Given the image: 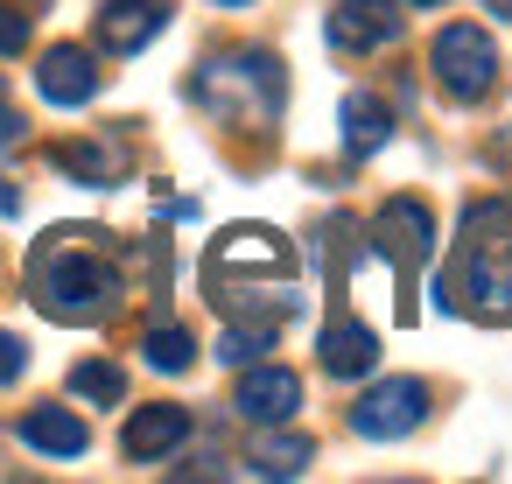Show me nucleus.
I'll use <instances>...</instances> for the list:
<instances>
[{
    "mask_svg": "<svg viewBox=\"0 0 512 484\" xmlns=\"http://www.w3.org/2000/svg\"><path fill=\"white\" fill-rule=\"evenodd\" d=\"M22 141V113L15 106H0V148H15Z\"/></svg>",
    "mask_w": 512,
    "mask_h": 484,
    "instance_id": "23",
    "label": "nucleus"
},
{
    "mask_svg": "<svg viewBox=\"0 0 512 484\" xmlns=\"http://www.w3.org/2000/svg\"><path fill=\"white\" fill-rule=\"evenodd\" d=\"M15 50H29V15L0 8V57H15Z\"/></svg>",
    "mask_w": 512,
    "mask_h": 484,
    "instance_id": "21",
    "label": "nucleus"
},
{
    "mask_svg": "<svg viewBox=\"0 0 512 484\" xmlns=\"http://www.w3.org/2000/svg\"><path fill=\"white\" fill-rule=\"evenodd\" d=\"M29 295L50 323H106L127 302L120 246L99 225H57L29 253Z\"/></svg>",
    "mask_w": 512,
    "mask_h": 484,
    "instance_id": "1",
    "label": "nucleus"
},
{
    "mask_svg": "<svg viewBox=\"0 0 512 484\" xmlns=\"http://www.w3.org/2000/svg\"><path fill=\"white\" fill-rule=\"evenodd\" d=\"M463 246L484 260H512V197H477L463 211Z\"/></svg>",
    "mask_w": 512,
    "mask_h": 484,
    "instance_id": "15",
    "label": "nucleus"
},
{
    "mask_svg": "<svg viewBox=\"0 0 512 484\" xmlns=\"http://www.w3.org/2000/svg\"><path fill=\"white\" fill-rule=\"evenodd\" d=\"M491 155H498V162H512V120H505V134L491 141Z\"/></svg>",
    "mask_w": 512,
    "mask_h": 484,
    "instance_id": "24",
    "label": "nucleus"
},
{
    "mask_svg": "<svg viewBox=\"0 0 512 484\" xmlns=\"http://www.w3.org/2000/svg\"><path fill=\"white\" fill-rule=\"evenodd\" d=\"M232 407H239L246 421H260V428H281V421H295V407H302V379H295L288 365H246Z\"/></svg>",
    "mask_w": 512,
    "mask_h": 484,
    "instance_id": "9",
    "label": "nucleus"
},
{
    "mask_svg": "<svg viewBox=\"0 0 512 484\" xmlns=\"http://www.w3.org/2000/svg\"><path fill=\"white\" fill-rule=\"evenodd\" d=\"M218 8H253V0H218Z\"/></svg>",
    "mask_w": 512,
    "mask_h": 484,
    "instance_id": "26",
    "label": "nucleus"
},
{
    "mask_svg": "<svg viewBox=\"0 0 512 484\" xmlns=\"http://www.w3.org/2000/svg\"><path fill=\"white\" fill-rule=\"evenodd\" d=\"M0 211H8V218H15V211H22V197H15V190H8V183H0Z\"/></svg>",
    "mask_w": 512,
    "mask_h": 484,
    "instance_id": "25",
    "label": "nucleus"
},
{
    "mask_svg": "<svg viewBox=\"0 0 512 484\" xmlns=\"http://www.w3.org/2000/svg\"><path fill=\"white\" fill-rule=\"evenodd\" d=\"M309 456H316L309 435H267V442H253V470L260 477H302Z\"/></svg>",
    "mask_w": 512,
    "mask_h": 484,
    "instance_id": "18",
    "label": "nucleus"
},
{
    "mask_svg": "<svg viewBox=\"0 0 512 484\" xmlns=\"http://www.w3.org/2000/svg\"><path fill=\"white\" fill-rule=\"evenodd\" d=\"M421 421H428V386H421V379H379V386H365L358 407H351V428H358L365 442H400V435H414Z\"/></svg>",
    "mask_w": 512,
    "mask_h": 484,
    "instance_id": "6",
    "label": "nucleus"
},
{
    "mask_svg": "<svg viewBox=\"0 0 512 484\" xmlns=\"http://www.w3.org/2000/svg\"><path fill=\"white\" fill-rule=\"evenodd\" d=\"M316 358H323L330 379H365V372L379 365V337H372L365 323H330V330L316 337Z\"/></svg>",
    "mask_w": 512,
    "mask_h": 484,
    "instance_id": "14",
    "label": "nucleus"
},
{
    "mask_svg": "<svg viewBox=\"0 0 512 484\" xmlns=\"http://www.w3.org/2000/svg\"><path fill=\"white\" fill-rule=\"evenodd\" d=\"M141 351H148V365H155V372H183V365L197 358V344H190V330H183V323H155V330L141 337Z\"/></svg>",
    "mask_w": 512,
    "mask_h": 484,
    "instance_id": "20",
    "label": "nucleus"
},
{
    "mask_svg": "<svg viewBox=\"0 0 512 484\" xmlns=\"http://www.w3.org/2000/svg\"><path fill=\"white\" fill-rule=\"evenodd\" d=\"M71 393L92 400V407H120L127 400V372L113 358H85V365H71Z\"/></svg>",
    "mask_w": 512,
    "mask_h": 484,
    "instance_id": "17",
    "label": "nucleus"
},
{
    "mask_svg": "<svg viewBox=\"0 0 512 484\" xmlns=\"http://www.w3.org/2000/svg\"><path fill=\"white\" fill-rule=\"evenodd\" d=\"M372 246L393 260L400 295H414V274H421L428 253H435V218H428V204H421V197H386L379 218H372Z\"/></svg>",
    "mask_w": 512,
    "mask_h": 484,
    "instance_id": "5",
    "label": "nucleus"
},
{
    "mask_svg": "<svg viewBox=\"0 0 512 484\" xmlns=\"http://www.w3.org/2000/svg\"><path fill=\"white\" fill-rule=\"evenodd\" d=\"M190 99L225 127H274V113L288 99V78H281V64L267 50H232V57L197 64Z\"/></svg>",
    "mask_w": 512,
    "mask_h": 484,
    "instance_id": "3",
    "label": "nucleus"
},
{
    "mask_svg": "<svg viewBox=\"0 0 512 484\" xmlns=\"http://www.w3.org/2000/svg\"><path fill=\"white\" fill-rule=\"evenodd\" d=\"M190 435V407H176V400H155V407H134L127 414V428H120V449L134 456V463H162L176 442Z\"/></svg>",
    "mask_w": 512,
    "mask_h": 484,
    "instance_id": "11",
    "label": "nucleus"
},
{
    "mask_svg": "<svg viewBox=\"0 0 512 484\" xmlns=\"http://www.w3.org/2000/svg\"><path fill=\"white\" fill-rule=\"evenodd\" d=\"M274 323H246V316H232L225 323V337H218V358L225 365H260V351H274Z\"/></svg>",
    "mask_w": 512,
    "mask_h": 484,
    "instance_id": "19",
    "label": "nucleus"
},
{
    "mask_svg": "<svg viewBox=\"0 0 512 484\" xmlns=\"http://www.w3.org/2000/svg\"><path fill=\"white\" fill-rule=\"evenodd\" d=\"M407 8H442V0H407Z\"/></svg>",
    "mask_w": 512,
    "mask_h": 484,
    "instance_id": "27",
    "label": "nucleus"
},
{
    "mask_svg": "<svg viewBox=\"0 0 512 484\" xmlns=\"http://www.w3.org/2000/svg\"><path fill=\"white\" fill-rule=\"evenodd\" d=\"M15 435H22L29 449H43V456H85V442H92L85 414H71V407H29V414L15 421Z\"/></svg>",
    "mask_w": 512,
    "mask_h": 484,
    "instance_id": "13",
    "label": "nucleus"
},
{
    "mask_svg": "<svg viewBox=\"0 0 512 484\" xmlns=\"http://www.w3.org/2000/svg\"><path fill=\"white\" fill-rule=\"evenodd\" d=\"M204 288L225 316H246V323H288L302 302H295V246L274 232V225H232L211 239L204 253Z\"/></svg>",
    "mask_w": 512,
    "mask_h": 484,
    "instance_id": "2",
    "label": "nucleus"
},
{
    "mask_svg": "<svg viewBox=\"0 0 512 484\" xmlns=\"http://www.w3.org/2000/svg\"><path fill=\"white\" fill-rule=\"evenodd\" d=\"M50 162L64 169V176H78V183H92V190H113V183H127V141H57L50 148Z\"/></svg>",
    "mask_w": 512,
    "mask_h": 484,
    "instance_id": "12",
    "label": "nucleus"
},
{
    "mask_svg": "<svg viewBox=\"0 0 512 484\" xmlns=\"http://www.w3.org/2000/svg\"><path fill=\"white\" fill-rule=\"evenodd\" d=\"M407 29L400 15V0H337V15H330V43L344 57H372V50H393Z\"/></svg>",
    "mask_w": 512,
    "mask_h": 484,
    "instance_id": "7",
    "label": "nucleus"
},
{
    "mask_svg": "<svg viewBox=\"0 0 512 484\" xmlns=\"http://www.w3.org/2000/svg\"><path fill=\"white\" fill-rule=\"evenodd\" d=\"M36 92H43L50 106H92V99H99V57H92L85 43H57V50H43V64H36Z\"/></svg>",
    "mask_w": 512,
    "mask_h": 484,
    "instance_id": "8",
    "label": "nucleus"
},
{
    "mask_svg": "<svg viewBox=\"0 0 512 484\" xmlns=\"http://www.w3.org/2000/svg\"><path fill=\"white\" fill-rule=\"evenodd\" d=\"M337 120H344V155H379V148L393 141V113H386V99H372V92H351Z\"/></svg>",
    "mask_w": 512,
    "mask_h": 484,
    "instance_id": "16",
    "label": "nucleus"
},
{
    "mask_svg": "<svg viewBox=\"0 0 512 484\" xmlns=\"http://www.w3.org/2000/svg\"><path fill=\"white\" fill-rule=\"evenodd\" d=\"M428 71H435V85L449 92V99H484L491 85H498V50H491V36L477 29V22H449L435 43H428Z\"/></svg>",
    "mask_w": 512,
    "mask_h": 484,
    "instance_id": "4",
    "label": "nucleus"
},
{
    "mask_svg": "<svg viewBox=\"0 0 512 484\" xmlns=\"http://www.w3.org/2000/svg\"><path fill=\"white\" fill-rule=\"evenodd\" d=\"M22 365H29L22 337H0V386H8V379H22Z\"/></svg>",
    "mask_w": 512,
    "mask_h": 484,
    "instance_id": "22",
    "label": "nucleus"
},
{
    "mask_svg": "<svg viewBox=\"0 0 512 484\" xmlns=\"http://www.w3.org/2000/svg\"><path fill=\"white\" fill-rule=\"evenodd\" d=\"M162 29H169V0H106L99 8V50L113 57H141Z\"/></svg>",
    "mask_w": 512,
    "mask_h": 484,
    "instance_id": "10",
    "label": "nucleus"
}]
</instances>
